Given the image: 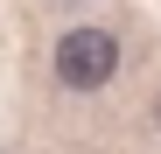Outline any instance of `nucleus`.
I'll list each match as a JSON object with an SVG mask.
<instances>
[{
  "instance_id": "obj_1",
  "label": "nucleus",
  "mask_w": 161,
  "mask_h": 154,
  "mask_svg": "<svg viewBox=\"0 0 161 154\" xmlns=\"http://www.w3.org/2000/svg\"><path fill=\"white\" fill-rule=\"evenodd\" d=\"M112 70H119V35L112 28H70L56 42V84H70V91L112 84Z\"/></svg>"
},
{
  "instance_id": "obj_2",
  "label": "nucleus",
  "mask_w": 161,
  "mask_h": 154,
  "mask_svg": "<svg viewBox=\"0 0 161 154\" xmlns=\"http://www.w3.org/2000/svg\"><path fill=\"white\" fill-rule=\"evenodd\" d=\"M154 119H161V112H154Z\"/></svg>"
}]
</instances>
